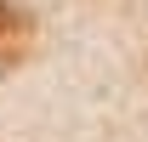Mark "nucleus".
<instances>
[{
    "label": "nucleus",
    "mask_w": 148,
    "mask_h": 142,
    "mask_svg": "<svg viewBox=\"0 0 148 142\" xmlns=\"http://www.w3.org/2000/svg\"><path fill=\"white\" fill-rule=\"evenodd\" d=\"M29 46H34V17L23 12L17 0H0V74L17 68L29 57Z\"/></svg>",
    "instance_id": "f257e3e1"
}]
</instances>
